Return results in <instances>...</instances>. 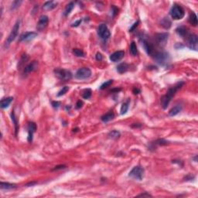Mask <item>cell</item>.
I'll return each mask as SVG.
<instances>
[{
  "mask_svg": "<svg viewBox=\"0 0 198 198\" xmlns=\"http://www.w3.org/2000/svg\"><path fill=\"white\" fill-rule=\"evenodd\" d=\"M183 85H184V82L183 81H180L178 83H176L174 86H173L168 90V92L165 95L162 97V98H161V105L163 107V108H167V107L169 106L172 98L175 96L176 92H178L180 89H181V87Z\"/></svg>",
  "mask_w": 198,
  "mask_h": 198,
  "instance_id": "cell-1",
  "label": "cell"
},
{
  "mask_svg": "<svg viewBox=\"0 0 198 198\" xmlns=\"http://www.w3.org/2000/svg\"><path fill=\"white\" fill-rule=\"evenodd\" d=\"M154 60H156L159 64L161 66H166L170 62V57L168 53L166 51H158L155 52L153 55Z\"/></svg>",
  "mask_w": 198,
  "mask_h": 198,
  "instance_id": "cell-2",
  "label": "cell"
},
{
  "mask_svg": "<svg viewBox=\"0 0 198 198\" xmlns=\"http://www.w3.org/2000/svg\"><path fill=\"white\" fill-rule=\"evenodd\" d=\"M55 76L60 81H68L72 79V73L68 70L61 69V68H57L54 71Z\"/></svg>",
  "mask_w": 198,
  "mask_h": 198,
  "instance_id": "cell-3",
  "label": "cell"
},
{
  "mask_svg": "<svg viewBox=\"0 0 198 198\" xmlns=\"http://www.w3.org/2000/svg\"><path fill=\"white\" fill-rule=\"evenodd\" d=\"M170 15L173 20H179L183 19L185 15V11L181 5L174 4L170 9Z\"/></svg>",
  "mask_w": 198,
  "mask_h": 198,
  "instance_id": "cell-4",
  "label": "cell"
},
{
  "mask_svg": "<svg viewBox=\"0 0 198 198\" xmlns=\"http://www.w3.org/2000/svg\"><path fill=\"white\" fill-rule=\"evenodd\" d=\"M20 28V20H18L17 22H16V24L14 25V26H13V28H12V30H11V32H10L9 37H8L7 40H6V41H5V47H6V48L9 47L10 43H12V41H13V40H15L16 38L17 37L18 33H19Z\"/></svg>",
  "mask_w": 198,
  "mask_h": 198,
  "instance_id": "cell-5",
  "label": "cell"
},
{
  "mask_svg": "<svg viewBox=\"0 0 198 198\" xmlns=\"http://www.w3.org/2000/svg\"><path fill=\"white\" fill-rule=\"evenodd\" d=\"M144 172H145V170L142 167L136 166L133 167V169L129 172V176H130L132 179L137 180H142L143 179Z\"/></svg>",
  "mask_w": 198,
  "mask_h": 198,
  "instance_id": "cell-6",
  "label": "cell"
},
{
  "mask_svg": "<svg viewBox=\"0 0 198 198\" xmlns=\"http://www.w3.org/2000/svg\"><path fill=\"white\" fill-rule=\"evenodd\" d=\"M92 71L88 67H82L77 70L76 72L75 77L77 79L79 80H85L88 79L91 76H92Z\"/></svg>",
  "mask_w": 198,
  "mask_h": 198,
  "instance_id": "cell-7",
  "label": "cell"
},
{
  "mask_svg": "<svg viewBox=\"0 0 198 198\" xmlns=\"http://www.w3.org/2000/svg\"><path fill=\"white\" fill-rule=\"evenodd\" d=\"M186 44L190 49L193 50H197L198 47V38L197 36L193 33H189L186 37Z\"/></svg>",
  "mask_w": 198,
  "mask_h": 198,
  "instance_id": "cell-8",
  "label": "cell"
},
{
  "mask_svg": "<svg viewBox=\"0 0 198 198\" xmlns=\"http://www.w3.org/2000/svg\"><path fill=\"white\" fill-rule=\"evenodd\" d=\"M98 34L99 37L101 39L106 40L111 36V33L109 31L108 28L106 25L102 23V24L99 25L98 28Z\"/></svg>",
  "mask_w": 198,
  "mask_h": 198,
  "instance_id": "cell-9",
  "label": "cell"
},
{
  "mask_svg": "<svg viewBox=\"0 0 198 198\" xmlns=\"http://www.w3.org/2000/svg\"><path fill=\"white\" fill-rule=\"evenodd\" d=\"M169 38L168 33H157L155 37V40L158 46L160 47H164L167 43Z\"/></svg>",
  "mask_w": 198,
  "mask_h": 198,
  "instance_id": "cell-10",
  "label": "cell"
},
{
  "mask_svg": "<svg viewBox=\"0 0 198 198\" xmlns=\"http://www.w3.org/2000/svg\"><path fill=\"white\" fill-rule=\"evenodd\" d=\"M48 22H49V18H48V16L45 15L41 16L40 17V20H39V22L37 23V30L38 31L43 30L47 26Z\"/></svg>",
  "mask_w": 198,
  "mask_h": 198,
  "instance_id": "cell-11",
  "label": "cell"
},
{
  "mask_svg": "<svg viewBox=\"0 0 198 198\" xmlns=\"http://www.w3.org/2000/svg\"><path fill=\"white\" fill-rule=\"evenodd\" d=\"M38 67H39V64H38V61H36V60H33L31 63H30L29 64H27L26 67H24V70H23V74H26L27 75L31 72L36 71L37 69H38Z\"/></svg>",
  "mask_w": 198,
  "mask_h": 198,
  "instance_id": "cell-12",
  "label": "cell"
},
{
  "mask_svg": "<svg viewBox=\"0 0 198 198\" xmlns=\"http://www.w3.org/2000/svg\"><path fill=\"white\" fill-rule=\"evenodd\" d=\"M142 45H143L144 49H145V50H146V53H147L148 55L153 56V55L154 54V53H155L154 47L151 42H149L148 40H147L146 39L143 38V39H142Z\"/></svg>",
  "mask_w": 198,
  "mask_h": 198,
  "instance_id": "cell-13",
  "label": "cell"
},
{
  "mask_svg": "<svg viewBox=\"0 0 198 198\" xmlns=\"http://www.w3.org/2000/svg\"><path fill=\"white\" fill-rule=\"evenodd\" d=\"M37 37V33L35 32H26L22 34L20 37V42H26L33 40Z\"/></svg>",
  "mask_w": 198,
  "mask_h": 198,
  "instance_id": "cell-14",
  "label": "cell"
},
{
  "mask_svg": "<svg viewBox=\"0 0 198 198\" xmlns=\"http://www.w3.org/2000/svg\"><path fill=\"white\" fill-rule=\"evenodd\" d=\"M37 125L34 122H30L28 125V142H32L33 139V134L36 132L37 130Z\"/></svg>",
  "mask_w": 198,
  "mask_h": 198,
  "instance_id": "cell-15",
  "label": "cell"
},
{
  "mask_svg": "<svg viewBox=\"0 0 198 198\" xmlns=\"http://www.w3.org/2000/svg\"><path fill=\"white\" fill-rule=\"evenodd\" d=\"M124 57H125V51H123V50H119V51H116V52L111 54L110 55L109 59L112 62H118L120 61Z\"/></svg>",
  "mask_w": 198,
  "mask_h": 198,
  "instance_id": "cell-16",
  "label": "cell"
},
{
  "mask_svg": "<svg viewBox=\"0 0 198 198\" xmlns=\"http://www.w3.org/2000/svg\"><path fill=\"white\" fill-rule=\"evenodd\" d=\"M176 32L180 37H183H183H186L189 34L187 28L184 26H179V27L176 28Z\"/></svg>",
  "mask_w": 198,
  "mask_h": 198,
  "instance_id": "cell-17",
  "label": "cell"
},
{
  "mask_svg": "<svg viewBox=\"0 0 198 198\" xmlns=\"http://www.w3.org/2000/svg\"><path fill=\"white\" fill-rule=\"evenodd\" d=\"M169 144V142L163 139H157L156 141L153 142H151L150 146H149V149L151 148H155L156 146H166Z\"/></svg>",
  "mask_w": 198,
  "mask_h": 198,
  "instance_id": "cell-18",
  "label": "cell"
},
{
  "mask_svg": "<svg viewBox=\"0 0 198 198\" xmlns=\"http://www.w3.org/2000/svg\"><path fill=\"white\" fill-rule=\"evenodd\" d=\"M57 3H56L54 1H47L43 5V9L44 10L49 11V10H52L54 9H55V8L57 7Z\"/></svg>",
  "mask_w": 198,
  "mask_h": 198,
  "instance_id": "cell-19",
  "label": "cell"
},
{
  "mask_svg": "<svg viewBox=\"0 0 198 198\" xmlns=\"http://www.w3.org/2000/svg\"><path fill=\"white\" fill-rule=\"evenodd\" d=\"M16 184L15 183H5V182H1L0 183V187L2 190H5V191H9V190H13L16 188Z\"/></svg>",
  "mask_w": 198,
  "mask_h": 198,
  "instance_id": "cell-20",
  "label": "cell"
},
{
  "mask_svg": "<svg viewBox=\"0 0 198 198\" xmlns=\"http://www.w3.org/2000/svg\"><path fill=\"white\" fill-rule=\"evenodd\" d=\"M117 71L119 72V74H124L129 71V65L126 63H121L120 64L117 66Z\"/></svg>",
  "mask_w": 198,
  "mask_h": 198,
  "instance_id": "cell-21",
  "label": "cell"
},
{
  "mask_svg": "<svg viewBox=\"0 0 198 198\" xmlns=\"http://www.w3.org/2000/svg\"><path fill=\"white\" fill-rule=\"evenodd\" d=\"M12 101H13L12 97H8V98H3L1 100V108H6L9 106Z\"/></svg>",
  "mask_w": 198,
  "mask_h": 198,
  "instance_id": "cell-22",
  "label": "cell"
},
{
  "mask_svg": "<svg viewBox=\"0 0 198 198\" xmlns=\"http://www.w3.org/2000/svg\"><path fill=\"white\" fill-rule=\"evenodd\" d=\"M182 108H182L180 104H177V105L174 106L170 109V111H169V115L170 116H175V115H178L182 111Z\"/></svg>",
  "mask_w": 198,
  "mask_h": 198,
  "instance_id": "cell-23",
  "label": "cell"
},
{
  "mask_svg": "<svg viewBox=\"0 0 198 198\" xmlns=\"http://www.w3.org/2000/svg\"><path fill=\"white\" fill-rule=\"evenodd\" d=\"M114 118H115L114 112L110 111V112H108V113H106V114L104 115H102L101 119H102V121H104V122H108V121H111L112 119H114Z\"/></svg>",
  "mask_w": 198,
  "mask_h": 198,
  "instance_id": "cell-24",
  "label": "cell"
},
{
  "mask_svg": "<svg viewBox=\"0 0 198 198\" xmlns=\"http://www.w3.org/2000/svg\"><path fill=\"white\" fill-rule=\"evenodd\" d=\"M171 24H172V22H171V21L168 17L163 18L161 21V26L163 28H165L166 30H168L171 27Z\"/></svg>",
  "mask_w": 198,
  "mask_h": 198,
  "instance_id": "cell-25",
  "label": "cell"
},
{
  "mask_svg": "<svg viewBox=\"0 0 198 198\" xmlns=\"http://www.w3.org/2000/svg\"><path fill=\"white\" fill-rule=\"evenodd\" d=\"M189 22L191 23L192 26H197V15H196L194 12H192L189 17Z\"/></svg>",
  "mask_w": 198,
  "mask_h": 198,
  "instance_id": "cell-26",
  "label": "cell"
},
{
  "mask_svg": "<svg viewBox=\"0 0 198 198\" xmlns=\"http://www.w3.org/2000/svg\"><path fill=\"white\" fill-rule=\"evenodd\" d=\"M120 136H121L120 132L117 131V130H113V131L110 132L108 133V137L111 139H119Z\"/></svg>",
  "mask_w": 198,
  "mask_h": 198,
  "instance_id": "cell-27",
  "label": "cell"
},
{
  "mask_svg": "<svg viewBox=\"0 0 198 198\" xmlns=\"http://www.w3.org/2000/svg\"><path fill=\"white\" fill-rule=\"evenodd\" d=\"M74 3H70L69 4L66 6V9H65V10H64V15L65 16H67L69 15L70 13L71 12V11L73 10V9H74Z\"/></svg>",
  "mask_w": 198,
  "mask_h": 198,
  "instance_id": "cell-28",
  "label": "cell"
},
{
  "mask_svg": "<svg viewBox=\"0 0 198 198\" xmlns=\"http://www.w3.org/2000/svg\"><path fill=\"white\" fill-rule=\"evenodd\" d=\"M130 53L133 56H136L138 54V49H137V46L135 42H132L131 46H130Z\"/></svg>",
  "mask_w": 198,
  "mask_h": 198,
  "instance_id": "cell-29",
  "label": "cell"
},
{
  "mask_svg": "<svg viewBox=\"0 0 198 198\" xmlns=\"http://www.w3.org/2000/svg\"><path fill=\"white\" fill-rule=\"evenodd\" d=\"M92 90L87 88V89H85L83 92V94H82V97L84 99H89L91 97H92Z\"/></svg>",
  "mask_w": 198,
  "mask_h": 198,
  "instance_id": "cell-30",
  "label": "cell"
},
{
  "mask_svg": "<svg viewBox=\"0 0 198 198\" xmlns=\"http://www.w3.org/2000/svg\"><path fill=\"white\" fill-rule=\"evenodd\" d=\"M11 117H12V121H13V123H14V125H15L16 135V134H17L18 129H19V127H18V121H17V119H16V115H15V112H14V111H12V115H11Z\"/></svg>",
  "mask_w": 198,
  "mask_h": 198,
  "instance_id": "cell-31",
  "label": "cell"
},
{
  "mask_svg": "<svg viewBox=\"0 0 198 198\" xmlns=\"http://www.w3.org/2000/svg\"><path fill=\"white\" fill-rule=\"evenodd\" d=\"M73 53H74V55H75L76 57H84V51H83V50H81V49H74V50H73Z\"/></svg>",
  "mask_w": 198,
  "mask_h": 198,
  "instance_id": "cell-32",
  "label": "cell"
},
{
  "mask_svg": "<svg viewBox=\"0 0 198 198\" xmlns=\"http://www.w3.org/2000/svg\"><path fill=\"white\" fill-rule=\"evenodd\" d=\"M112 83H113V80H108V81H107L103 83V84L100 86V89L101 90L105 89V88H107L108 87L110 86Z\"/></svg>",
  "mask_w": 198,
  "mask_h": 198,
  "instance_id": "cell-33",
  "label": "cell"
},
{
  "mask_svg": "<svg viewBox=\"0 0 198 198\" xmlns=\"http://www.w3.org/2000/svg\"><path fill=\"white\" fill-rule=\"evenodd\" d=\"M128 109H129V105H128V103H123L121 104V115H125L128 111Z\"/></svg>",
  "mask_w": 198,
  "mask_h": 198,
  "instance_id": "cell-34",
  "label": "cell"
},
{
  "mask_svg": "<svg viewBox=\"0 0 198 198\" xmlns=\"http://www.w3.org/2000/svg\"><path fill=\"white\" fill-rule=\"evenodd\" d=\"M68 91H69V87L67 86H64V87H62V89L57 93V96L60 97L62 96V95H64Z\"/></svg>",
  "mask_w": 198,
  "mask_h": 198,
  "instance_id": "cell-35",
  "label": "cell"
},
{
  "mask_svg": "<svg viewBox=\"0 0 198 198\" xmlns=\"http://www.w3.org/2000/svg\"><path fill=\"white\" fill-rule=\"evenodd\" d=\"M22 3V1H15V2H13L12 4V6H11V9H17L19 6L20 5V4Z\"/></svg>",
  "mask_w": 198,
  "mask_h": 198,
  "instance_id": "cell-36",
  "label": "cell"
},
{
  "mask_svg": "<svg viewBox=\"0 0 198 198\" xmlns=\"http://www.w3.org/2000/svg\"><path fill=\"white\" fill-rule=\"evenodd\" d=\"M139 20H138L137 22H135V23H134V24L132 25V27L130 28V29H129V32H133L134 30H135L136 29V27L138 26V25H139Z\"/></svg>",
  "mask_w": 198,
  "mask_h": 198,
  "instance_id": "cell-37",
  "label": "cell"
},
{
  "mask_svg": "<svg viewBox=\"0 0 198 198\" xmlns=\"http://www.w3.org/2000/svg\"><path fill=\"white\" fill-rule=\"evenodd\" d=\"M51 104H52V106L54 107V108H58L60 107V102H57V101H54V102H51Z\"/></svg>",
  "mask_w": 198,
  "mask_h": 198,
  "instance_id": "cell-38",
  "label": "cell"
},
{
  "mask_svg": "<svg viewBox=\"0 0 198 198\" xmlns=\"http://www.w3.org/2000/svg\"><path fill=\"white\" fill-rule=\"evenodd\" d=\"M95 58H96V60L98 61H102V60H103V56H102V54L101 53H97L96 56H95Z\"/></svg>",
  "mask_w": 198,
  "mask_h": 198,
  "instance_id": "cell-39",
  "label": "cell"
},
{
  "mask_svg": "<svg viewBox=\"0 0 198 198\" xmlns=\"http://www.w3.org/2000/svg\"><path fill=\"white\" fill-rule=\"evenodd\" d=\"M82 20H77L76 22H74V23H72L71 26H73V27H77V26H78L79 25H81V23Z\"/></svg>",
  "mask_w": 198,
  "mask_h": 198,
  "instance_id": "cell-40",
  "label": "cell"
},
{
  "mask_svg": "<svg viewBox=\"0 0 198 198\" xmlns=\"http://www.w3.org/2000/svg\"><path fill=\"white\" fill-rule=\"evenodd\" d=\"M65 168H66V166H64V165H60V166H55L54 168L53 169V170H62V169Z\"/></svg>",
  "mask_w": 198,
  "mask_h": 198,
  "instance_id": "cell-41",
  "label": "cell"
},
{
  "mask_svg": "<svg viewBox=\"0 0 198 198\" xmlns=\"http://www.w3.org/2000/svg\"><path fill=\"white\" fill-rule=\"evenodd\" d=\"M138 197H151L152 195H150V194L147 193V192H144L143 193L139 194V195H138Z\"/></svg>",
  "mask_w": 198,
  "mask_h": 198,
  "instance_id": "cell-42",
  "label": "cell"
},
{
  "mask_svg": "<svg viewBox=\"0 0 198 198\" xmlns=\"http://www.w3.org/2000/svg\"><path fill=\"white\" fill-rule=\"evenodd\" d=\"M76 105H77V106H76L77 108H81L82 107V105H83V102H82L81 100H79V101L77 102V104H76Z\"/></svg>",
  "mask_w": 198,
  "mask_h": 198,
  "instance_id": "cell-43",
  "label": "cell"
},
{
  "mask_svg": "<svg viewBox=\"0 0 198 198\" xmlns=\"http://www.w3.org/2000/svg\"><path fill=\"white\" fill-rule=\"evenodd\" d=\"M142 125L141 124H134V125H132V128H139V127H141Z\"/></svg>",
  "mask_w": 198,
  "mask_h": 198,
  "instance_id": "cell-44",
  "label": "cell"
},
{
  "mask_svg": "<svg viewBox=\"0 0 198 198\" xmlns=\"http://www.w3.org/2000/svg\"><path fill=\"white\" fill-rule=\"evenodd\" d=\"M133 93L135 94H138L140 93V90L138 89V88H134L133 89Z\"/></svg>",
  "mask_w": 198,
  "mask_h": 198,
  "instance_id": "cell-45",
  "label": "cell"
},
{
  "mask_svg": "<svg viewBox=\"0 0 198 198\" xmlns=\"http://www.w3.org/2000/svg\"><path fill=\"white\" fill-rule=\"evenodd\" d=\"M193 159H194V161L195 162H197V156H196L194 158H193Z\"/></svg>",
  "mask_w": 198,
  "mask_h": 198,
  "instance_id": "cell-46",
  "label": "cell"
}]
</instances>
